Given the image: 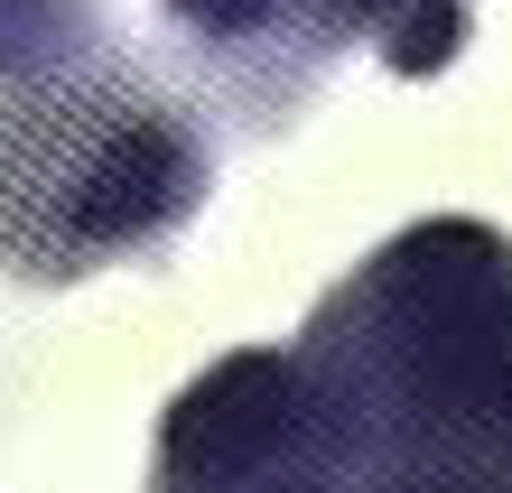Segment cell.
Returning a JSON list of instances; mask_svg holds the SVG:
<instances>
[{
	"instance_id": "3",
	"label": "cell",
	"mask_w": 512,
	"mask_h": 493,
	"mask_svg": "<svg viewBox=\"0 0 512 493\" xmlns=\"http://www.w3.org/2000/svg\"><path fill=\"white\" fill-rule=\"evenodd\" d=\"M308 484L354 493V466H345V428L326 410L317 373L298 363V345L224 354L215 373H196L177 391L149 493H308Z\"/></svg>"
},
{
	"instance_id": "6",
	"label": "cell",
	"mask_w": 512,
	"mask_h": 493,
	"mask_svg": "<svg viewBox=\"0 0 512 493\" xmlns=\"http://www.w3.org/2000/svg\"><path fill=\"white\" fill-rule=\"evenodd\" d=\"M457 47H466V0H419L382 38V66L391 75H438V66H457Z\"/></svg>"
},
{
	"instance_id": "4",
	"label": "cell",
	"mask_w": 512,
	"mask_h": 493,
	"mask_svg": "<svg viewBox=\"0 0 512 493\" xmlns=\"http://www.w3.org/2000/svg\"><path fill=\"white\" fill-rule=\"evenodd\" d=\"M103 47V19L94 0H0V84H56V75H84Z\"/></svg>"
},
{
	"instance_id": "7",
	"label": "cell",
	"mask_w": 512,
	"mask_h": 493,
	"mask_svg": "<svg viewBox=\"0 0 512 493\" xmlns=\"http://www.w3.org/2000/svg\"><path fill=\"white\" fill-rule=\"evenodd\" d=\"M308 10H317L326 38H354V28H382V38H391V28H401L419 0H308Z\"/></svg>"
},
{
	"instance_id": "1",
	"label": "cell",
	"mask_w": 512,
	"mask_h": 493,
	"mask_svg": "<svg viewBox=\"0 0 512 493\" xmlns=\"http://www.w3.org/2000/svg\"><path fill=\"white\" fill-rule=\"evenodd\" d=\"M298 363L354 493H512V242L475 214L391 233L308 317Z\"/></svg>"
},
{
	"instance_id": "5",
	"label": "cell",
	"mask_w": 512,
	"mask_h": 493,
	"mask_svg": "<svg viewBox=\"0 0 512 493\" xmlns=\"http://www.w3.org/2000/svg\"><path fill=\"white\" fill-rule=\"evenodd\" d=\"M289 10H298V0H168V19L187 28L196 47H215V56H243V47H261V38H270V28H280ZM308 19H317V10H308ZM317 38H326V28H317Z\"/></svg>"
},
{
	"instance_id": "2",
	"label": "cell",
	"mask_w": 512,
	"mask_h": 493,
	"mask_svg": "<svg viewBox=\"0 0 512 493\" xmlns=\"http://www.w3.org/2000/svg\"><path fill=\"white\" fill-rule=\"evenodd\" d=\"M205 187L215 149L122 75H56L0 112V261L28 280L149 252Z\"/></svg>"
},
{
	"instance_id": "8",
	"label": "cell",
	"mask_w": 512,
	"mask_h": 493,
	"mask_svg": "<svg viewBox=\"0 0 512 493\" xmlns=\"http://www.w3.org/2000/svg\"><path fill=\"white\" fill-rule=\"evenodd\" d=\"M308 493H336V484H308Z\"/></svg>"
}]
</instances>
